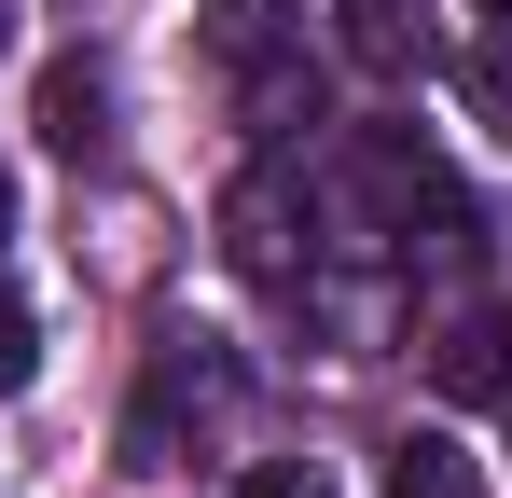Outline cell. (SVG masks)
<instances>
[{"label":"cell","instance_id":"9c48e42d","mask_svg":"<svg viewBox=\"0 0 512 498\" xmlns=\"http://www.w3.org/2000/svg\"><path fill=\"white\" fill-rule=\"evenodd\" d=\"M0 236H14V180H0Z\"/></svg>","mask_w":512,"mask_h":498},{"label":"cell","instance_id":"52a82bcc","mask_svg":"<svg viewBox=\"0 0 512 498\" xmlns=\"http://www.w3.org/2000/svg\"><path fill=\"white\" fill-rule=\"evenodd\" d=\"M236 498H333V471L319 457H263V471H236Z\"/></svg>","mask_w":512,"mask_h":498},{"label":"cell","instance_id":"277c9868","mask_svg":"<svg viewBox=\"0 0 512 498\" xmlns=\"http://www.w3.org/2000/svg\"><path fill=\"white\" fill-rule=\"evenodd\" d=\"M443 388H457V402H499V388H512V319L457 332V346H443Z\"/></svg>","mask_w":512,"mask_h":498},{"label":"cell","instance_id":"30bf717a","mask_svg":"<svg viewBox=\"0 0 512 498\" xmlns=\"http://www.w3.org/2000/svg\"><path fill=\"white\" fill-rule=\"evenodd\" d=\"M0 42H14V0H0Z\"/></svg>","mask_w":512,"mask_h":498},{"label":"cell","instance_id":"8992f818","mask_svg":"<svg viewBox=\"0 0 512 498\" xmlns=\"http://www.w3.org/2000/svg\"><path fill=\"white\" fill-rule=\"evenodd\" d=\"M28 374H42V319H28V305H14V291H0V402H14V388H28Z\"/></svg>","mask_w":512,"mask_h":498},{"label":"cell","instance_id":"8fae6325","mask_svg":"<svg viewBox=\"0 0 512 498\" xmlns=\"http://www.w3.org/2000/svg\"><path fill=\"white\" fill-rule=\"evenodd\" d=\"M499 429H512V388H499Z\"/></svg>","mask_w":512,"mask_h":498},{"label":"cell","instance_id":"6da1fadb","mask_svg":"<svg viewBox=\"0 0 512 498\" xmlns=\"http://www.w3.org/2000/svg\"><path fill=\"white\" fill-rule=\"evenodd\" d=\"M346 70H374V83H416L429 56H443V28H429V0H346Z\"/></svg>","mask_w":512,"mask_h":498},{"label":"cell","instance_id":"7c38bea8","mask_svg":"<svg viewBox=\"0 0 512 498\" xmlns=\"http://www.w3.org/2000/svg\"><path fill=\"white\" fill-rule=\"evenodd\" d=\"M499 14H512V0H499Z\"/></svg>","mask_w":512,"mask_h":498},{"label":"cell","instance_id":"3957f363","mask_svg":"<svg viewBox=\"0 0 512 498\" xmlns=\"http://www.w3.org/2000/svg\"><path fill=\"white\" fill-rule=\"evenodd\" d=\"M388 498H485V457H471L457 429H416V443L388 457Z\"/></svg>","mask_w":512,"mask_h":498},{"label":"cell","instance_id":"7a4b0ae2","mask_svg":"<svg viewBox=\"0 0 512 498\" xmlns=\"http://www.w3.org/2000/svg\"><path fill=\"white\" fill-rule=\"evenodd\" d=\"M28 125H42V153H97V139H111V70H97V56H42Z\"/></svg>","mask_w":512,"mask_h":498},{"label":"cell","instance_id":"5b68a950","mask_svg":"<svg viewBox=\"0 0 512 498\" xmlns=\"http://www.w3.org/2000/svg\"><path fill=\"white\" fill-rule=\"evenodd\" d=\"M277 14H291V0H208V56H222V70H263Z\"/></svg>","mask_w":512,"mask_h":498},{"label":"cell","instance_id":"ba28073f","mask_svg":"<svg viewBox=\"0 0 512 498\" xmlns=\"http://www.w3.org/2000/svg\"><path fill=\"white\" fill-rule=\"evenodd\" d=\"M471 111H485V125H499V139H512V28H499V42H485V56H471Z\"/></svg>","mask_w":512,"mask_h":498}]
</instances>
